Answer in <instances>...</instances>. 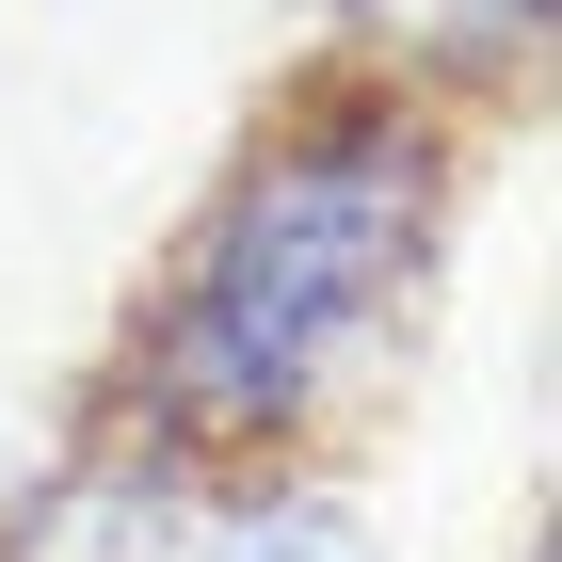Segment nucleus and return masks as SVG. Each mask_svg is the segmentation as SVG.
<instances>
[{
    "label": "nucleus",
    "instance_id": "2",
    "mask_svg": "<svg viewBox=\"0 0 562 562\" xmlns=\"http://www.w3.org/2000/svg\"><path fill=\"white\" fill-rule=\"evenodd\" d=\"M353 48V81L402 97H515L547 65V0H322Z\"/></svg>",
    "mask_w": 562,
    "mask_h": 562
},
{
    "label": "nucleus",
    "instance_id": "1",
    "mask_svg": "<svg viewBox=\"0 0 562 562\" xmlns=\"http://www.w3.org/2000/svg\"><path fill=\"white\" fill-rule=\"evenodd\" d=\"M450 193H467V145L434 97L305 81L225 161L193 241L161 258L113 386H97V434L177 482L290 467L338 402H370L402 370V322L450 273Z\"/></svg>",
    "mask_w": 562,
    "mask_h": 562
},
{
    "label": "nucleus",
    "instance_id": "3",
    "mask_svg": "<svg viewBox=\"0 0 562 562\" xmlns=\"http://www.w3.org/2000/svg\"><path fill=\"white\" fill-rule=\"evenodd\" d=\"M130 562H370V530L290 467H241V482H177L161 515H145Z\"/></svg>",
    "mask_w": 562,
    "mask_h": 562
}]
</instances>
